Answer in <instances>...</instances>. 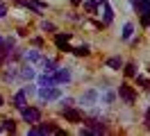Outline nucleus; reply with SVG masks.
Wrapping results in <instances>:
<instances>
[{
    "instance_id": "8",
    "label": "nucleus",
    "mask_w": 150,
    "mask_h": 136,
    "mask_svg": "<svg viewBox=\"0 0 150 136\" xmlns=\"http://www.w3.org/2000/svg\"><path fill=\"white\" fill-rule=\"evenodd\" d=\"M103 7H105V25H109V23H112V18H114V11H112V7H109V2H107V0H103Z\"/></svg>"
},
{
    "instance_id": "11",
    "label": "nucleus",
    "mask_w": 150,
    "mask_h": 136,
    "mask_svg": "<svg viewBox=\"0 0 150 136\" xmlns=\"http://www.w3.org/2000/svg\"><path fill=\"white\" fill-rule=\"evenodd\" d=\"M39 127V134H48V132H57V127L55 125H48V123H41V125H37Z\"/></svg>"
},
{
    "instance_id": "4",
    "label": "nucleus",
    "mask_w": 150,
    "mask_h": 136,
    "mask_svg": "<svg viewBox=\"0 0 150 136\" xmlns=\"http://www.w3.org/2000/svg\"><path fill=\"white\" fill-rule=\"evenodd\" d=\"M39 95H41L43 100H52V98H57V95H59V91H57L55 86H43V89L39 91Z\"/></svg>"
},
{
    "instance_id": "17",
    "label": "nucleus",
    "mask_w": 150,
    "mask_h": 136,
    "mask_svg": "<svg viewBox=\"0 0 150 136\" xmlns=\"http://www.w3.org/2000/svg\"><path fill=\"white\" fill-rule=\"evenodd\" d=\"M41 86H55V77H41Z\"/></svg>"
},
{
    "instance_id": "21",
    "label": "nucleus",
    "mask_w": 150,
    "mask_h": 136,
    "mask_svg": "<svg viewBox=\"0 0 150 136\" xmlns=\"http://www.w3.org/2000/svg\"><path fill=\"white\" fill-rule=\"evenodd\" d=\"M23 93H25V95H32V93H34V86H25V89H23Z\"/></svg>"
},
{
    "instance_id": "5",
    "label": "nucleus",
    "mask_w": 150,
    "mask_h": 136,
    "mask_svg": "<svg viewBox=\"0 0 150 136\" xmlns=\"http://www.w3.org/2000/svg\"><path fill=\"white\" fill-rule=\"evenodd\" d=\"M68 41H71V34H57V39H55V43L59 45V50H71L68 48Z\"/></svg>"
},
{
    "instance_id": "16",
    "label": "nucleus",
    "mask_w": 150,
    "mask_h": 136,
    "mask_svg": "<svg viewBox=\"0 0 150 136\" xmlns=\"http://www.w3.org/2000/svg\"><path fill=\"white\" fill-rule=\"evenodd\" d=\"M134 68H137V66H134V63H125V75H127V77H134V75H137V70H134Z\"/></svg>"
},
{
    "instance_id": "9",
    "label": "nucleus",
    "mask_w": 150,
    "mask_h": 136,
    "mask_svg": "<svg viewBox=\"0 0 150 136\" xmlns=\"http://www.w3.org/2000/svg\"><path fill=\"white\" fill-rule=\"evenodd\" d=\"M84 125L91 127V132H105V125L100 123V120H86Z\"/></svg>"
},
{
    "instance_id": "1",
    "label": "nucleus",
    "mask_w": 150,
    "mask_h": 136,
    "mask_svg": "<svg viewBox=\"0 0 150 136\" xmlns=\"http://www.w3.org/2000/svg\"><path fill=\"white\" fill-rule=\"evenodd\" d=\"M21 113H23V120L30 123V125H37L39 120H41V111L34 109V107H23V109H21Z\"/></svg>"
},
{
    "instance_id": "29",
    "label": "nucleus",
    "mask_w": 150,
    "mask_h": 136,
    "mask_svg": "<svg viewBox=\"0 0 150 136\" xmlns=\"http://www.w3.org/2000/svg\"><path fill=\"white\" fill-rule=\"evenodd\" d=\"M0 61H2V57H0Z\"/></svg>"
},
{
    "instance_id": "12",
    "label": "nucleus",
    "mask_w": 150,
    "mask_h": 136,
    "mask_svg": "<svg viewBox=\"0 0 150 136\" xmlns=\"http://www.w3.org/2000/svg\"><path fill=\"white\" fill-rule=\"evenodd\" d=\"M107 66L114 68V70H118V68H121V59H118V57H112V59H107Z\"/></svg>"
},
{
    "instance_id": "22",
    "label": "nucleus",
    "mask_w": 150,
    "mask_h": 136,
    "mask_svg": "<svg viewBox=\"0 0 150 136\" xmlns=\"http://www.w3.org/2000/svg\"><path fill=\"white\" fill-rule=\"evenodd\" d=\"M62 104H64V107H73V100L66 98V100H62Z\"/></svg>"
},
{
    "instance_id": "24",
    "label": "nucleus",
    "mask_w": 150,
    "mask_h": 136,
    "mask_svg": "<svg viewBox=\"0 0 150 136\" xmlns=\"http://www.w3.org/2000/svg\"><path fill=\"white\" fill-rule=\"evenodd\" d=\"M5 14H7V7H5V5H0V18L5 16Z\"/></svg>"
},
{
    "instance_id": "6",
    "label": "nucleus",
    "mask_w": 150,
    "mask_h": 136,
    "mask_svg": "<svg viewBox=\"0 0 150 136\" xmlns=\"http://www.w3.org/2000/svg\"><path fill=\"white\" fill-rule=\"evenodd\" d=\"M132 7L137 14H143L146 9H150V0H132Z\"/></svg>"
},
{
    "instance_id": "19",
    "label": "nucleus",
    "mask_w": 150,
    "mask_h": 136,
    "mask_svg": "<svg viewBox=\"0 0 150 136\" xmlns=\"http://www.w3.org/2000/svg\"><path fill=\"white\" fill-rule=\"evenodd\" d=\"M141 23H143V25H150V9H146V11H143V16H141Z\"/></svg>"
},
{
    "instance_id": "15",
    "label": "nucleus",
    "mask_w": 150,
    "mask_h": 136,
    "mask_svg": "<svg viewBox=\"0 0 150 136\" xmlns=\"http://www.w3.org/2000/svg\"><path fill=\"white\" fill-rule=\"evenodd\" d=\"M132 32H134V27H132V23H125V27H123V39H130Z\"/></svg>"
},
{
    "instance_id": "13",
    "label": "nucleus",
    "mask_w": 150,
    "mask_h": 136,
    "mask_svg": "<svg viewBox=\"0 0 150 136\" xmlns=\"http://www.w3.org/2000/svg\"><path fill=\"white\" fill-rule=\"evenodd\" d=\"M96 98H98V93H96V91H89L86 95H82V102H86V104H91V102H93Z\"/></svg>"
},
{
    "instance_id": "3",
    "label": "nucleus",
    "mask_w": 150,
    "mask_h": 136,
    "mask_svg": "<svg viewBox=\"0 0 150 136\" xmlns=\"http://www.w3.org/2000/svg\"><path fill=\"white\" fill-rule=\"evenodd\" d=\"M64 116H66V120H71V123H80V120H82V113L73 107H64Z\"/></svg>"
},
{
    "instance_id": "27",
    "label": "nucleus",
    "mask_w": 150,
    "mask_h": 136,
    "mask_svg": "<svg viewBox=\"0 0 150 136\" xmlns=\"http://www.w3.org/2000/svg\"><path fill=\"white\" fill-rule=\"evenodd\" d=\"M0 107H2V95H0Z\"/></svg>"
},
{
    "instance_id": "23",
    "label": "nucleus",
    "mask_w": 150,
    "mask_h": 136,
    "mask_svg": "<svg viewBox=\"0 0 150 136\" xmlns=\"http://www.w3.org/2000/svg\"><path fill=\"white\" fill-rule=\"evenodd\" d=\"M146 127H150V109L146 111Z\"/></svg>"
},
{
    "instance_id": "18",
    "label": "nucleus",
    "mask_w": 150,
    "mask_h": 136,
    "mask_svg": "<svg viewBox=\"0 0 150 136\" xmlns=\"http://www.w3.org/2000/svg\"><path fill=\"white\" fill-rule=\"evenodd\" d=\"M5 125H2V129H7V132H16V125H14V120H2Z\"/></svg>"
},
{
    "instance_id": "25",
    "label": "nucleus",
    "mask_w": 150,
    "mask_h": 136,
    "mask_svg": "<svg viewBox=\"0 0 150 136\" xmlns=\"http://www.w3.org/2000/svg\"><path fill=\"white\" fill-rule=\"evenodd\" d=\"M91 5H96V7H98V5H103V0H91Z\"/></svg>"
},
{
    "instance_id": "2",
    "label": "nucleus",
    "mask_w": 150,
    "mask_h": 136,
    "mask_svg": "<svg viewBox=\"0 0 150 136\" xmlns=\"http://www.w3.org/2000/svg\"><path fill=\"white\" fill-rule=\"evenodd\" d=\"M118 95H121L127 104H134V100H137V93H134V89H132L130 84H121V89H118Z\"/></svg>"
},
{
    "instance_id": "26",
    "label": "nucleus",
    "mask_w": 150,
    "mask_h": 136,
    "mask_svg": "<svg viewBox=\"0 0 150 136\" xmlns=\"http://www.w3.org/2000/svg\"><path fill=\"white\" fill-rule=\"evenodd\" d=\"M71 2H73V5H80V2H82V0H71Z\"/></svg>"
},
{
    "instance_id": "7",
    "label": "nucleus",
    "mask_w": 150,
    "mask_h": 136,
    "mask_svg": "<svg viewBox=\"0 0 150 136\" xmlns=\"http://www.w3.org/2000/svg\"><path fill=\"white\" fill-rule=\"evenodd\" d=\"M68 80H71V73L64 70V68L55 73V84H59V82H68Z\"/></svg>"
},
{
    "instance_id": "14",
    "label": "nucleus",
    "mask_w": 150,
    "mask_h": 136,
    "mask_svg": "<svg viewBox=\"0 0 150 136\" xmlns=\"http://www.w3.org/2000/svg\"><path fill=\"white\" fill-rule=\"evenodd\" d=\"M73 52L77 54V57H86V54H89V45H80V48H73Z\"/></svg>"
},
{
    "instance_id": "10",
    "label": "nucleus",
    "mask_w": 150,
    "mask_h": 136,
    "mask_svg": "<svg viewBox=\"0 0 150 136\" xmlns=\"http://www.w3.org/2000/svg\"><path fill=\"white\" fill-rule=\"evenodd\" d=\"M14 107L18 109V111L25 107V93H23V91H21V93H16V98H14Z\"/></svg>"
},
{
    "instance_id": "28",
    "label": "nucleus",
    "mask_w": 150,
    "mask_h": 136,
    "mask_svg": "<svg viewBox=\"0 0 150 136\" xmlns=\"http://www.w3.org/2000/svg\"><path fill=\"white\" fill-rule=\"evenodd\" d=\"M0 50H2V39H0Z\"/></svg>"
},
{
    "instance_id": "20",
    "label": "nucleus",
    "mask_w": 150,
    "mask_h": 136,
    "mask_svg": "<svg viewBox=\"0 0 150 136\" xmlns=\"http://www.w3.org/2000/svg\"><path fill=\"white\" fill-rule=\"evenodd\" d=\"M21 75H23L25 80H32V77H34V73H32V68H25V70L21 73Z\"/></svg>"
}]
</instances>
